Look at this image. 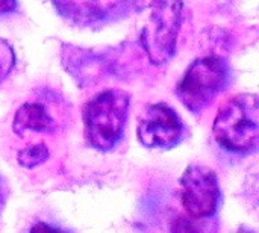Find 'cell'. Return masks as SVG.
Masks as SVG:
<instances>
[{"mask_svg": "<svg viewBox=\"0 0 259 233\" xmlns=\"http://www.w3.org/2000/svg\"><path fill=\"white\" fill-rule=\"evenodd\" d=\"M215 143L234 155H250L259 144V103L256 94H238L217 112L212 124Z\"/></svg>", "mask_w": 259, "mask_h": 233, "instance_id": "obj_3", "label": "cell"}, {"mask_svg": "<svg viewBox=\"0 0 259 233\" xmlns=\"http://www.w3.org/2000/svg\"><path fill=\"white\" fill-rule=\"evenodd\" d=\"M17 0H0V17L8 15L17 9Z\"/></svg>", "mask_w": 259, "mask_h": 233, "instance_id": "obj_11", "label": "cell"}, {"mask_svg": "<svg viewBox=\"0 0 259 233\" xmlns=\"http://www.w3.org/2000/svg\"><path fill=\"white\" fill-rule=\"evenodd\" d=\"M17 159L18 164L24 168H33L49 159V149L46 147V144H35L20 150Z\"/></svg>", "mask_w": 259, "mask_h": 233, "instance_id": "obj_9", "label": "cell"}, {"mask_svg": "<svg viewBox=\"0 0 259 233\" xmlns=\"http://www.w3.org/2000/svg\"><path fill=\"white\" fill-rule=\"evenodd\" d=\"M129 92L109 88L96 94L82 109L83 135L97 152H112L123 139L129 118Z\"/></svg>", "mask_w": 259, "mask_h": 233, "instance_id": "obj_1", "label": "cell"}, {"mask_svg": "<svg viewBox=\"0 0 259 233\" xmlns=\"http://www.w3.org/2000/svg\"><path fill=\"white\" fill-rule=\"evenodd\" d=\"M229 82L228 61L220 56H203L187 68L176 86V96L190 112L199 114L228 88Z\"/></svg>", "mask_w": 259, "mask_h": 233, "instance_id": "obj_4", "label": "cell"}, {"mask_svg": "<svg viewBox=\"0 0 259 233\" xmlns=\"http://www.w3.org/2000/svg\"><path fill=\"white\" fill-rule=\"evenodd\" d=\"M15 52L14 47L3 38H0V83L8 77V74L15 67Z\"/></svg>", "mask_w": 259, "mask_h": 233, "instance_id": "obj_10", "label": "cell"}, {"mask_svg": "<svg viewBox=\"0 0 259 233\" xmlns=\"http://www.w3.org/2000/svg\"><path fill=\"white\" fill-rule=\"evenodd\" d=\"M5 200H6V190H5V182L0 176V211L5 205Z\"/></svg>", "mask_w": 259, "mask_h": 233, "instance_id": "obj_12", "label": "cell"}, {"mask_svg": "<svg viewBox=\"0 0 259 233\" xmlns=\"http://www.w3.org/2000/svg\"><path fill=\"white\" fill-rule=\"evenodd\" d=\"M56 121L50 115L46 105L39 102L23 103L12 120V129L18 136H24L27 132L35 133H53L56 130Z\"/></svg>", "mask_w": 259, "mask_h": 233, "instance_id": "obj_8", "label": "cell"}, {"mask_svg": "<svg viewBox=\"0 0 259 233\" xmlns=\"http://www.w3.org/2000/svg\"><path fill=\"white\" fill-rule=\"evenodd\" d=\"M144 21L140 42L153 65L167 64L176 53L184 20V0H140L135 11Z\"/></svg>", "mask_w": 259, "mask_h": 233, "instance_id": "obj_2", "label": "cell"}, {"mask_svg": "<svg viewBox=\"0 0 259 233\" xmlns=\"http://www.w3.org/2000/svg\"><path fill=\"white\" fill-rule=\"evenodd\" d=\"M56 12L79 27H97L118 21L138 9L140 0H49Z\"/></svg>", "mask_w": 259, "mask_h": 233, "instance_id": "obj_7", "label": "cell"}, {"mask_svg": "<svg viewBox=\"0 0 259 233\" xmlns=\"http://www.w3.org/2000/svg\"><path fill=\"white\" fill-rule=\"evenodd\" d=\"M137 135L147 149L170 150L187 138V127L179 114L167 103L149 105L138 121Z\"/></svg>", "mask_w": 259, "mask_h": 233, "instance_id": "obj_6", "label": "cell"}, {"mask_svg": "<svg viewBox=\"0 0 259 233\" xmlns=\"http://www.w3.org/2000/svg\"><path fill=\"white\" fill-rule=\"evenodd\" d=\"M181 202L193 220H211L222 205V188L214 170L193 164L181 177Z\"/></svg>", "mask_w": 259, "mask_h": 233, "instance_id": "obj_5", "label": "cell"}]
</instances>
